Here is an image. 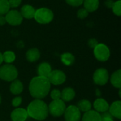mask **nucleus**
<instances>
[{
  "label": "nucleus",
  "mask_w": 121,
  "mask_h": 121,
  "mask_svg": "<svg viewBox=\"0 0 121 121\" xmlns=\"http://www.w3.org/2000/svg\"><path fill=\"white\" fill-rule=\"evenodd\" d=\"M77 17L80 19H84L86 18L88 15H89V12L84 9V8H82V9H79V11H77Z\"/></svg>",
  "instance_id": "obj_27"
},
{
  "label": "nucleus",
  "mask_w": 121,
  "mask_h": 121,
  "mask_svg": "<svg viewBox=\"0 0 121 121\" xmlns=\"http://www.w3.org/2000/svg\"><path fill=\"white\" fill-rule=\"evenodd\" d=\"M48 79L50 82V84L60 85L65 82L66 75L62 71L55 69V70L51 71L49 76L48 77Z\"/></svg>",
  "instance_id": "obj_10"
},
{
  "label": "nucleus",
  "mask_w": 121,
  "mask_h": 121,
  "mask_svg": "<svg viewBox=\"0 0 121 121\" xmlns=\"http://www.w3.org/2000/svg\"><path fill=\"white\" fill-rule=\"evenodd\" d=\"M2 57H3V61H4L6 63L11 64L15 60L16 55L13 52L8 50L2 54Z\"/></svg>",
  "instance_id": "obj_24"
},
{
  "label": "nucleus",
  "mask_w": 121,
  "mask_h": 121,
  "mask_svg": "<svg viewBox=\"0 0 121 121\" xmlns=\"http://www.w3.org/2000/svg\"><path fill=\"white\" fill-rule=\"evenodd\" d=\"M84 8L89 13L96 11L99 6V0H84Z\"/></svg>",
  "instance_id": "obj_18"
},
{
  "label": "nucleus",
  "mask_w": 121,
  "mask_h": 121,
  "mask_svg": "<svg viewBox=\"0 0 121 121\" xmlns=\"http://www.w3.org/2000/svg\"><path fill=\"white\" fill-rule=\"evenodd\" d=\"M98 44H99V43H98L97 40L95 38H90L88 41V45L91 48H94Z\"/></svg>",
  "instance_id": "obj_33"
},
{
  "label": "nucleus",
  "mask_w": 121,
  "mask_h": 121,
  "mask_svg": "<svg viewBox=\"0 0 121 121\" xmlns=\"http://www.w3.org/2000/svg\"><path fill=\"white\" fill-rule=\"evenodd\" d=\"M2 62H3V57H2V54H1V53L0 52V65H1Z\"/></svg>",
  "instance_id": "obj_36"
},
{
  "label": "nucleus",
  "mask_w": 121,
  "mask_h": 121,
  "mask_svg": "<svg viewBox=\"0 0 121 121\" xmlns=\"http://www.w3.org/2000/svg\"><path fill=\"white\" fill-rule=\"evenodd\" d=\"M6 23L11 26H18L21 24L23 18L22 17L20 11L17 10H9L5 15Z\"/></svg>",
  "instance_id": "obj_8"
},
{
  "label": "nucleus",
  "mask_w": 121,
  "mask_h": 121,
  "mask_svg": "<svg viewBox=\"0 0 121 121\" xmlns=\"http://www.w3.org/2000/svg\"><path fill=\"white\" fill-rule=\"evenodd\" d=\"M108 103L104 99H97L94 103V108L96 111L98 113H104L107 112L109 108Z\"/></svg>",
  "instance_id": "obj_12"
},
{
  "label": "nucleus",
  "mask_w": 121,
  "mask_h": 121,
  "mask_svg": "<svg viewBox=\"0 0 121 121\" xmlns=\"http://www.w3.org/2000/svg\"><path fill=\"white\" fill-rule=\"evenodd\" d=\"M23 90V86L20 80L15 79L10 85V91L14 95H18L22 93Z\"/></svg>",
  "instance_id": "obj_20"
},
{
  "label": "nucleus",
  "mask_w": 121,
  "mask_h": 121,
  "mask_svg": "<svg viewBox=\"0 0 121 121\" xmlns=\"http://www.w3.org/2000/svg\"><path fill=\"white\" fill-rule=\"evenodd\" d=\"M67 4L74 6V7H77L83 4L84 0H65Z\"/></svg>",
  "instance_id": "obj_29"
},
{
  "label": "nucleus",
  "mask_w": 121,
  "mask_h": 121,
  "mask_svg": "<svg viewBox=\"0 0 121 121\" xmlns=\"http://www.w3.org/2000/svg\"><path fill=\"white\" fill-rule=\"evenodd\" d=\"M113 4H114V1L113 0H106L105 2V5L108 8H112Z\"/></svg>",
  "instance_id": "obj_34"
},
{
  "label": "nucleus",
  "mask_w": 121,
  "mask_h": 121,
  "mask_svg": "<svg viewBox=\"0 0 121 121\" xmlns=\"http://www.w3.org/2000/svg\"><path fill=\"white\" fill-rule=\"evenodd\" d=\"M26 59L30 62H34L39 60L40 57V52L37 48H31L29 49L26 54Z\"/></svg>",
  "instance_id": "obj_19"
},
{
  "label": "nucleus",
  "mask_w": 121,
  "mask_h": 121,
  "mask_svg": "<svg viewBox=\"0 0 121 121\" xmlns=\"http://www.w3.org/2000/svg\"><path fill=\"white\" fill-rule=\"evenodd\" d=\"M74 56L70 52H65L61 55V61L66 66H71L74 62Z\"/></svg>",
  "instance_id": "obj_22"
},
{
  "label": "nucleus",
  "mask_w": 121,
  "mask_h": 121,
  "mask_svg": "<svg viewBox=\"0 0 121 121\" xmlns=\"http://www.w3.org/2000/svg\"><path fill=\"white\" fill-rule=\"evenodd\" d=\"M28 116L37 120L44 121L48 116V107L41 99H35L31 101L26 109Z\"/></svg>",
  "instance_id": "obj_2"
},
{
  "label": "nucleus",
  "mask_w": 121,
  "mask_h": 121,
  "mask_svg": "<svg viewBox=\"0 0 121 121\" xmlns=\"http://www.w3.org/2000/svg\"><path fill=\"white\" fill-rule=\"evenodd\" d=\"M28 117L27 111L22 108H16L11 113L12 121H26Z\"/></svg>",
  "instance_id": "obj_11"
},
{
  "label": "nucleus",
  "mask_w": 121,
  "mask_h": 121,
  "mask_svg": "<svg viewBox=\"0 0 121 121\" xmlns=\"http://www.w3.org/2000/svg\"><path fill=\"white\" fill-rule=\"evenodd\" d=\"M50 96L52 100L61 99V91L58 89H53L50 93Z\"/></svg>",
  "instance_id": "obj_28"
},
{
  "label": "nucleus",
  "mask_w": 121,
  "mask_h": 121,
  "mask_svg": "<svg viewBox=\"0 0 121 121\" xmlns=\"http://www.w3.org/2000/svg\"><path fill=\"white\" fill-rule=\"evenodd\" d=\"M78 109L80 111L82 112H87L91 110V104L89 101L86 100V99H82L81 101H79L77 104V106Z\"/></svg>",
  "instance_id": "obj_23"
},
{
  "label": "nucleus",
  "mask_w": 121,
  "mask_h": 121,
  "mask_svg": "<svg viewBox=\"0 0 121 121\" xmlns=\"http://www.w3.org/2000/svg\"><path fill=\"white\" fill-rule=\"evenodd\" d=\"M18 77V70L11 64H6L0 67V79L6 82H13Z\"/></svg>",
  "instance_id": "obj_4"
},
{
  "label": "nucleus",
  "mask_w": 121,
  "mask_h": 121,
  "mask_svg": "<svg viewBox=\"0 0 121 121\" xmlns=\"http://www.w3.org/2000/svg\"><path fill=\"white\" fill-rule=\"evenodd\" d=\"M65 121H80L81 111L76 106H69L66 108L64 113Z\"/></svg>",
  "instance_id": "obj_9"
},
{
  "label": "nucleus",
  "mask_w": 121,
  "mask_h": 121,
  "mask_svg": "<svg viewBox=\"0 0 121 121\" xmlns=\"http://www.w3.org/2000/svg\"><path fill=\"white\" fill-rule=\"evenodd\" d=\"M10 8H16L21 4L22 0H8Z\"/></svg>",
  "instance_id": "obj_31"
},
{
  "label": "nucleus",
  "mask_w": 121,
  "mask_h": 121,
  "mask_svg": "<svg viewBox=\"0 0 121 121\" xmlns=\"http://www.w3.org/2000/svg\"><path fill=\"white\" fill-rule=\"evenodd\" d=\"M94 54L96 60L100 62L107 61L111 55L108 47L103 43H99L94 48Z\"/></svg>",
  "instance_id": "obj_6"
},
{
  "label": "nucleus",
  "mask_w": 121,
  "mask_h": 121,
  "mask_svg": "<svg viewBox=\"0 0 121 121\" xmlns=\"http://www.w3.org/2000/svg\"><path fill=\"white\" fill-rule=\"evenodd\" d=\"M50 89V83L46 77L39 76L33 77L29 84V92L36 99H41L47 96Z\"/></svg>",
  "instance_id": "obj_1"
},
{
  "label": "nucleus",
  "mask_w": 121,
  "mask_h": 121,
  "mask_svg": "<svg viewBox=\"0 0 121 121\" xmlns=\"http://www.w3.org/2000/svg\"><path fill=\"white\" fill-rule=\"evenodd\" d=\"M51 71H52L51 66L48 62L40 63L38 66V68H37V72H38V74L39 77L48 78V77L49 76Z\"/></svg>",
  "instance_id": "obj_15"
},
{
  "label": "nucleus",
  "mask_w": 121,
  "mask_h": 121,
  "mask_svg": "<svg viewBox=\"0 0 121 121\" xmlns=\"http://www.w3.org/2000/svg\"><path fill=\"white\" fill-rule=\"evenodd\" d=\"M101 121H114V120L109 112H104L101 114Z\"/></svg>",
  "instance_id": "obj_30"
},
{
  "label": "nucleus",
  "mask_w": 121,
  "mask_h": 121,
  "mask_svg": "<svg viewBox=\"0 0 121 121\" xmlns=\"http://www.w3.org/2000/svg\"><path fill=\"white\" fill-rule=\"evenodd\" d=\"M35 12V9H34V7L29 4L23 5L21 7V11H20V13H21L22 17L25 18L26 19L33 18Z\"/></svg>",
  "instance_id": "obj_13"
},
{
  "label": "nucleus",
  "mask_w": 121,
  "mask_h": 121,
  "mask_svg": "<svg viewBox=\"0 0 121 121\" xmlns=\"http://www.w3.org/2000/svg\"><path fill=\"white\" fill-rule=\"evenodd\" d=\"M22 102V98L20 96L16 97L12 100V106L14 107H18L21 104Z\"/></svg>",
  "instance_id": "obj_32"
},
{
  "label": "nucleus",
  "mask_w": 121,
  "mask_h": 121,
  "mask_svg": "<svg viewBox=\"0 0 121 121\" xmlns=\"http://www.w3.org/2000/svg\"><path fill=\"white\" fill-rule=\"evenodd\" d=\"M109 113L114 118L118 119L121 118V101H114L108 108Z\"/></svg>",
  "instance_id": "obj_14"
},
{
  "label": "nucleus",
  "mask_w": 121,
  "mask_h": 121,
  "mask_svg": "<svg viewBox=\"0 0 121 121\" xmlns=\"http://www.w3.org/2000/svg\"><path fill=\"white\" fill-rule=\"evenodd\" d=\"M33 18L40 24H48L53 20L54 13L50 9L42 7L35 10Z\"/></svg>",
  "instance_id": "obj_3"
},
{
  "label": "nucleus",
  "mask_w": 121,
  "mask_h": 121,
  "mask_svg": "<svg viewBox=\"0 0 121 121\" xmlns=\"http://www.w3.org/2000/svg\"><path fill=\"white\" fill-rule=\"evenodd\" d=\"M75 91L71 87H67L62 90L61 92V99L65 102H69L74 99L75 97Z\"/></svg>",
  "instance_id": "obj_16"
},
{
  "label": "nucleus",
  "mask_w": 121,
  "mask_h": 121,
  "mask_svg": "<svg viewBox=\"0 0 121 121\" xmlns=\"http://www.w3.org/2000/svg\"><path fill=\"white\" fill-rule=\"evenodd\" d=\"M65 109V104L62 99L52 100L48 106V112L54 117H60L62 116Z\"/></svg>",
  "instance_id": "obj_5"
},
{
  "label": "nucleus",
  "mask_w": 121,
  "mask_h": 121,
  "mask_svg": "<svg viewBox=\"0 0 121 121\" xmlns=\"http://www.w3.org/2000/svg\"><path fill=\"white\" fill-rule=\"evenodd\" d=\"M111 84L117 88L121 89V70L118 69L113 73L111 77Z\"/></svg>",
  "instance_id": "obj_21"
},
{
  "label": "nucleus",
  "mask_w": 121,
  "mask_h": 121,
  "mask_svg": "<svg viewBox=\"0 0 121 121\" xmlns=\"http://www.w3.org/2000/svg\"><path fill=\"white\" fill-rule=\"evenodd\" d=\"M82 121H101V114L96 111L90 110L85 112Z\"/></svg>",
  "instance_id": "obj_17"
},
{
  "label": "nucleus",
  "mask_w": 121,
  "mask_h": 121,
  "mask_svg": "<svg viewBox=\"0 0 121 121\" xmlns=\"http://www.w3.org/2000/svg\"><path fill=\"white\" fill-rule=\"evenodd\" d=\"M113 12L115 15L117 16H120L121 15V1L118 0L116 1H114V4L112 6Z\"/></svg>",
  "instance_id": "obj_26"
},
{
  "label": "nucleus",
  "mask_w": 121,
  "mask_h": 121,
  "mask_svg": "<svg viewBox=\"0 0 121 121\" xmlns=\"http://www.w3.org/2000/svg\"><path fill=\"white\" fill-rule=\"evenodd\" d=\"M94 82L96 84L103 86L106 84L109 79V74L108 71L105 68H99L97 69L93 76Z\"/></svg>",
  "instance_id": "obj_7"
},
{
  "label": "nucleus",
  "mask_w": 121,
  "mask_h": 121,
  "mask_svg": "<svg viewBox=\"0 0 121 121\" xmlns=\"http://www.w3.org/2000/svg\"><path fill=\"white\" fill-rule=\"evenodd\" d=\"M1 96H0V104H1Z\"/></svg>",
  "instance_id": "obj_37"
},
{
  "label": "nucleus",
  "mask_w": 121,
  "mask_h": 121,
  "mask_svg": "<svg viewBox=\"0 0 121 121\" xmlns=\"http://www.w3.org/2000/svg\"><path fill=\"white\" fill-rule=\"evenodd\" d=\"M6 23V21L5 16L0 15V26H4Z\"/></svg>",
  "instance_id": "obj_35"
},
{
  "label": "nucleus",
  "mask_w": 121,
  "mask_h": 121,
  "mask_svg": "<svg viewBox=\"0 0 121 121\" xmlns=\"http://www.w3.org/2000/svg\"><path fill=\"white\" fill-rule=\"evenodd\" d=\"M10 10V6L8 0H0V15H6Z\"/></svg>",
  "instance_id": "obj_25"
}]
</instances>
